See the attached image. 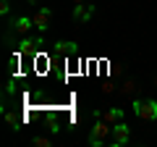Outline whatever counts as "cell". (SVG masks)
Instances as JSON below:
<instances>
[{
	"instance_id": "15",
	"label": "cell",
	"mask_w": 157,
	"mask_h": 147,
	"mask_svg": "<svg viewBox=\"0 0 157 147\" xmlns=\"http://www.w3.org/2000/svg\"><path fill=\"white\" fill-rule=\"evenodd\" d=\"M73 3H84V0H73Z\"/></svg>"
},
{
	"instance_id": "1",
	"label": "cell",
	"mask_w": 157,
	"mask_h": 147,
	"mask_svg": "<svg viewBox=\"0 0 157 147\" xmlns=\"http://www.w3.org/2000/svg\"><path fill=\"white\" fill-rule=\"evenodd\" d=\"M134 113L136 118L141 121H157V100H141V97H136L134 100Z\"/></svg>"
},
{
	"instance_id": "11",
	"label": "cell",
	"mask_w": 157,
	"mask_h": 147,
	"mask_svg": "<svg viewBox=\"0 0 157 147\" xmlns=\"http://www.w3.org/2000/svg\"><path fill=\"white\" fill-rule=\"evenodd\" d=\"M32 145L34 147H52V139H47V137H34Z\"/></svg>"
},
{
	"instance_id": "8",
	"label": "cell",
	"mask_w": 157,
	"mask_h": 147,
	"mask_svg": "<svg viewBox=\"0 0 157 147\" xmlns=\"http://www.w3.org/2000/svg\"><path fill=\"white\" fill-rule=\"evenodd\" d=\"M55 53H60V55H76L78 53V45L71 40H63V42H55V47H52Z\"/></svg>"
},
{
	"instance_id": "5",
	"label": "cell",
	"mask_w": 157,
	"mask_h": 147,
	"mask_svg": "<svg viewBox=\"0 0 157 147\" xmlns=\"http://www.w3.org/2000/svg\"><path fill=\"white\" fill-rule=\"evenodd\" d=\"M94 118H102L107 124H118L123 121V108H107V110H94Z\"/></svg>"
},
{
	"instance_id": "16",
	"label": "cell",
	"mask_w": 157,
	"mask_h": 147,
	"mask_svg": "<svg viewBox=\"0 0 157 147\" xmlns=\"http://www.w3.org/2000/svg\"><path fill=\"white\" fill-rule=\"evenodd\" d=\"M155 84H157V76H155Z\"/></svg>"
},
{
	"instance_id": "14",
	"label": "cell",
	"mask_w": 157,
	"mask_h": 147,
	"mask_svg": "<svg viewBox=\"0 0 157 147\" xmlns=\"http://www.w3.org/2000/svg\"><path fill=\"white\" fill-rule=\"evenodd\" d=\"M26 3H29V6H37V3H39V0H26Z\"/></svg>"
},
{
	"instance_id": "13",
	"label": "cell",
	"mask_w": 157,
	"mask_h": 147,
	"mask_svg": "<svg viewBox=\"0 0 157 147\" xmlns=\"http://www.w3.org/2000/svg\"><path fill=\"white\" fill-rule=\"evenodd\" d=\"M6 95H16V79H11V81H8V87H6Z\"/></svg>"
},
{
	"instance_id": "10",
	"label": "cell",
	"mask_w": 157,
	"mask_h": 147,
	"mask_svg": "<svg viewBox=\"0 0 157 147\" xmlns=\"http://www.w3.org/2000/svg\"><path fill=\"white\" fill-rule=\"evenodd\" d=\"M134 89H136V81L134 79H128V81L121 84V95H134Z\"/></svg>"
},
{
	"instance_id": "12",
	"label": "cell",
	"mask_w": 157,
	"mask_h": 147,
	"mask_svg": "<svg viewBox=\"0 0 157 147\" xmlns=\"http://www.w3.org/2000/svg\"><path fill=\"white\" fill-rule=\"evenodd\" d=\"M11 13V6H8V0H0V16H8Z\"/></svg>"
},
{
	"instance_id": "2",
	"label": "cell",
	"mask_w": 157,
	"mask_h": 147,
	"mask_svg": "<svg viewBox=\"0 0 157 147\" xmlns=\"http://www.w3.org/2000/svg\"><path fill=\"white\" fill-rule=\"evenodd\" d=\"M110 131H113V124L97 118V124L92 126V131H89V145L92 147H102L107 142V137H110Z\"/></svg>"
},
{
	"instance_id": "9",
	"label": "cell",
	"mask_w": 157,
	"mask_h": 147,
	"mask_svg": "<svg viewBox=\"0 0 157 147\" xmlns=\"http://www.w3.org/2000/svg\"><path fill=\"white\" fill-rule=\"evenodd\" d=\"M6 121H8V124L13 126V131H18V129H21V124H24V121H21V116L11 113V110H6Z\"/></svg>"
},
{
	"instance_id": "7",
	"label": "cell",
	"mask_w": 157,
	"mask_h": 147,
	"mask_svg": "<svg viewBox=\"0 0 157 147\" xmlns=\"http://www.w3.org/2000/svg\"><path fill=\"white\" fill-rule=\"evenodd\" d=\"M92 16H94V8H92V6H86V3H76V8H73V21L84 24V21H89Z\"/></svg>"
},
{
	"instance_id": "3",
	"label": "cell",
	"mask_w": 157,
	"mask_h": 147,
	"mask_svg": "<svg viewBox=\"0 0 157 147\" xmlns=\"http://www.w3.org/2000/svg\"><path fill=\"white\" fill-rule=\"evenodd\" d=\"M128 139H131V129L123 124V121L113 124V131H110V145H113V147H123V145H128Z\"/></svg>"
},
{
	"instance_id": "6",
	"label": "cell",
	"mask_w": 157,
	"mask_h": 147,
	"mask_svg": "<svg viewBox=\"0 0 157 147\" xmlns=\"http://www.w3.org/2000/svg\"><path fill=\"white\" fill-rule=\"evenodd\" d=\"M32 26H34V18L32 16H16V18H11V32H16V34H26Z\"/></svg>"
},
{
	"instance_id": "4",
	"label": "cell",
	"mask_w": 157,
	"mask_h": 147,
	"mask_svg": "<svg viewBox=\"0 0 157 147\" xmlns=\"http://www.w3.org/2000/svg\"><path fill=\"white\" fill-rule=\"evenodd\" d=\"M34 26H37L39 29V32H47V26H50V18H52V11H50V8H37V13H34Z\"/></svg>"
}]
</instances>
